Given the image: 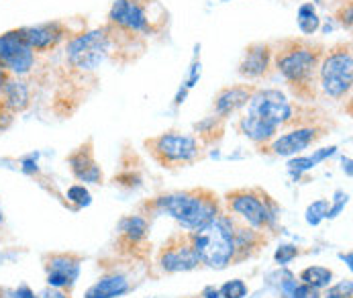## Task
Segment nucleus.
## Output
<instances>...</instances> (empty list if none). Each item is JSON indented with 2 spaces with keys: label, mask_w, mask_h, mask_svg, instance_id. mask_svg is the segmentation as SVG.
Instances as JSON below:
<instances>
[{
  "label": "nucleus",
  "mask_w": 353,
  "mask_h": 298,
  "mask_svg": "<svg viewBox=\"0 0 353 298\" xmlns=\"http://www.w3.org/2000/svg\"><path fill=\"white\" fill-rule=\"evenodd\" d=\"M296 108L278 88H255L239 119V131L255 146H268L282 127L294 123Z\"/></svg>",
  "instance_id": "f257e3e1"
},
{
  "label": "nucleus",
  "mask_w": 353,
  "mask_h": 298,
  "mask_svg": "<svg viewBox=\"0 0 353 298\" xmlns=\"http://www.w3.org/2000/svg\"><path fill=\"white\" fill-rule=\"evenodd\" d=\"M325 55V48L308 39H284L274 50V68L303 100H312L316 95V72Z\"/></svg>",
  "instance_id": "f03ea898"
},
{
  "label": "nucleus",
  "mask_w": 353,
  "mask_h": 298,
  "mask_svg": "<svg viewBox=\"0 0 353 298\" xmlns=\"http://www.w3.org/2000/svg\"><path fill=\"white\" fill-rule=\"evenodd\" d=\"M153 206H157V210L178 221L182 229H186L188 233L206 227L210 221H214L221 215V204H219L216 195L206 188L170 192V195L157 197L153 200Z\"/></svg>",
  "instance_id": "7ed1b4c3"
},
{
  "label": "nucleus",
  "mask_w": 353,
  "mask_h": 298,
  "mask_svg": "<svg viewBox=\"0 0 353 298\" xmlns=\"http://www.w3.org/2000/svg\"><path fill=\"white\" fill-rule=\"evenodd\" d=\"M168 23V10L157 0H114L108 25L129 37H150Z\"/></svg>",
  "instance_id": "20e7f679"
},
{
  "label": "nucleus",
  "mask_w": 353,
  "mask_h": 298,
  "mask_svg": "<svg viewBox=\"0 0 353 298\" xmlns=\"http://www.w3.org/2000/svg\"><path fill=\"white\" fill-rule=\"evenodd\" d=\"M188 239L208 268L223 270L235 264V217L221 212L206 227L190 231Z\"/></svg>",
  "instance_id": "39448f33"
},
{
  "label": "nucleus",
  "mask_w": 353,
  "mask_h": 298,
  "mask_svg": "<svg viewBox=\"0 0 353 298\" xmlns=\"http://www.w3.org/2000/svg\"><path fill=\"white\" fill-rule=\"evenodd\" d=\"M353 84V53L352 43H337L331 50H325V55L319 63L316 86L323 95L331 100H343L350 97Z\"/></svg>",
  "instance_id": "423d86ee"
},
{
  "label": "nucleus",
  "mask_w": 353,
  "mask_h": 298,
  "mask_svg": "<svg viewBox=\"0 0 353 298\" xmlns=\"http://www.w3.org/2000/svg\"><path fill=\"white\" fill-rule=\"evenodd\" d=\"M112 39L114 31L110 25L76 33L65 43V63L78 72H94L110 55Z\"/></svg>",
  "instance_id": "0eeeda50"
},
{
  "label": "nucleus",
  "mask_w": 353,
  "mask_h": 298,
  "mask_svg": "<svg viewBox=\"0 0 353 298\" xmlns=\"http://www.w3.org/2000/svg\"><path fill=\"white\" fill-rule=\"evenodd\" d=\"M227 206L233 217H239L248 227L265 231L274 225L278 206L259 188H239L227 195Z\"/></svg>",
  "instance_id": "6e6552de"
},
{
  "label": "nucleus",
  "mask_w": 353,
  "mask_h": 298,
  "mask_svg": "<svg viewBox=\"0 0 353 298\" xmlns=\"http://www.w3.org/2000/svg\"><path fill=\"white\" fill-rule=\"evenodd\" d=\"M153 159L163 168H180L196 161L201 157L202 148L196 137L180 133V131H165L145 141Z\"/></svg>",
  "instance_id": "1a4fd4ad"
},
{
  "label": "nucleus",
  "mask_w": 353,
  "mask_h": 298,
  "mask_svg": "<svg viewBox=\"0 0 353 298\" xmlns=\"http://www.w3.org/2000/svg\"><path fill=\"white\" fill-rule=\"evenodd\" d=\"M0 66L17 78H25L37 66V53L25 41L21 29H10L0 35Z\"/></svg>",
  "instance_id": "9d476101"
},
{
  "label": "nucleus",
  "mask_w": 353,
  "mask_h": 298,
  "mask_svg": "<svg viewBox=\"0 0 353 298\" xmlns=\"http://www.w3.org/2000/svg\"><path fill=\"white\" fill-rule=\"evenodd\" d=\"M159 266L168 274H178V272H190L201 264L199 253L194 251L188 233L186 235H174L159 251L157 257Z\"/></svg>",
  "instance_id": "9b49d317"
},
{
  "label": "nucleus",
  "mask_w": 353,
  "mask_h": 298,
  "mask_svg": "<svg viewBox=\"0 0 353 298\" xmlns=\"http://www.w3.org/2000/svg\"><path fill=\"white\" fill-rule=\"evenodd\" d=\"M323 135H325V129H321L319 125H301L280 137H274L268 146L261 148V151H268L272 155H282V157L296 155L310 146H314Z\"/></svg>",
  "instance_id": "f8f14e48"
},
{
  "label": "nucleus",
  "mask_w": 353,
  "mask_h": 298,
  "mask_svg": "<svg viewBox=\"0 0 353 298\" xmlns=\"http://www.w3.org/2000/svg\"><path fill=\"white\" fill-rule=\"evenodd\" d=\"M80 255L76 253H48L43 257L46 280L50 288H72L80 276Z\"/></svg>",
  "instance_id": "ddd939ff"
},
{
  "label": "nucleus",
  "mask_w": 353,
  "mask_h": 298,
  "mask_svg": "<svg viewBox=\"0 0 353 298\" xmlns=\"http://www.w3.org/2000/svg\"><path fill=\"white\" fill-rule=\"evenodd\" d=\"M21 31H23L25 41L31 46V50L35 53H48V51L55 50L70 35L65 23H61V21H50V23L31 25V27H21Z\"/></svg>",
  "instance_id": "4468645a"
},
{
  "label": "nucleus",
  "mask_w": 353,
  "mask_h": 298,
  "mask_svg": "<svg viewBox=\"0 0 353 298\" xmlns=\"http://www.w3.org/2000/svg\"><path fill=\"white\" fill-rule=\"evenodd\" d=\"M274 66V48L265 41H255L243 51V57L237 66V74L245 80H261L270 74Z\"/></svg>",
  "instance_id": "2eb2a0df"
},
{
  "label": "nucleus",
  "mask_w": 353,
  "mask_h": 298,
  "mask_svg": "<svg viewBox=\"0 0 353 298\" xmlns=\"http://www.w3.org/2000/svg\"><path fill=\"white\" fill-rule=\"evenodd\" d=\"M68 166L80 182H88V184H101L102 182V170L94 157L92 141H86L84 146L72 151L68 155Z\"/></svg>",
  "instance_id": "dca6fc26"
},
{
  "label": "nucleus",
  "mask_w": 353,
  "mask_h": 298,
  "mask_svg": "<svg viewBox=\"0 0 353 298\" xmlns=\"http://www.w3.org/2000/svg\"><path fill=\"white\" fill-rule=\"evenodd\" d=\"M253 92H255V86L253 84H235V86L223 88L214 97V115L225 121L233 112L241 110L248 104V100L252 99Z\"/></svg>",
  "instance_id": "f3484780"
},
{
  "label": "nucleus",
  "mask_w": 353,
  "mask_h": 298,
  "mask_svg": "<svg viewBox=\"0 0 353 298\" xmlns=\"http://www.w3.org/2000/svg\"><path fill=\"white\" fill-rule=\"evenodd\" d=\"M0 100L4 104V108L12 115H19L23 110L29 108L31 104V86L29 82H25V78H17L10 76L6 80V84L0 90Z\"/></svg>",
  "instance_id": "a211bd4d"
},
{
  "label": "nucleus",
  "mask_w": 353,
  "mask_h": 298,
  "mask_svg": "<svg viewBox=\"0 0 353 298\" xmlns=\"http://www.w3.org/2000/svg\"><path fill=\"white\" fill-rule=\"evenodd\" d=\"M263 244V231L248 227L245 223H237L235 219V264L255 255Z\"/></svg>",
  "instance_id": "6ab92c4d"
},
{
  "label": "nucleus",
  "mask_w": 353,
  "mask_h": 298,
  "mask_svg": "<svg viewBox=\"0 0 353 298\" xmlns=\"http://www.w3.org/2000/svg\"><path fill=\"white\" fill-rule=\"evenodd\" d=\"M129 280L123 274H108L86 290V298H119L129 292Z\"/></svg>",
  "instance_id": "aec40b11"
},
{
  "label": "nucleus",
  "mask_w": 353,
  "mask_h": 298,
  "mask_svg": "<svg viewBox=\"0 0 353 298\" xmlns=\"http://www.w3.org/2000/svg\"><path fill=\"white\" fill-rule=\"evenodd\" d=\"M119 231H121V237L129 244V246H137L145 239L148 231H150V223L145 217H139V215H131V217H125L119 225Z\"/></svg>",
  "instance_id": "412c9836"
},
{
  "label": "nucleus",
  "mask_w": 353,
  "mask_h": 298,
  "mask_svg": "<svg viewBox=\"0 0 353 298\" xmlns=\"http://www.w3.org/2000/svg\"><path fill=\"white\" fill-rule=\"evenodd\" d=\"M335 151H337V148H335V146H331V148L316 149L312 155H301V157H294V159H290V161H288V170H290V174H292V176H301L303 172L312 170V168H314L316 163H321L323 159L331 157Z\"/></svg>",
  "instance_id": "4be33fe9"
},
{
  "label": "nucleus",
  "mask_w": 353,
  "mask_h": 298,
  "mask_svg": "<svg viewBox=\"0 0 353 298\" xmlns=\"http://www.w3.org/2000/svg\"><path fill=\"white\" fill-rule=\"evenodd\" d=\"M299 278H301L303 284H308L312 288H325V286L331 284L333 272L329 268H325V266H310V268H306V270L301 272Z\"/></svg>",
  "instance_id": "5701e85b"
},
{
  "label": "nucleus",
  "mask_w": 353,
  "mask_h": 298,
  "mask_svg": "<svg viewBox=\"0 0 353 298\" xmlns=\"http://www.w3.org/2000/svg\"><path fill=\"white\" fill-rule=\"evenodd\" d=\"M296 19H299V29L303 31L306 37L314 35L319 31V27H321V19H319V14L314 10L312 2H306V4H303L299 8V17Z\"/></svg>",
  "instance_id": "b1692460"
},
{
  "label": "nucleus",
  "mask_w": 353,
  "mask_h": 298,
  "mask_svg": "<svg viewBox=\"0 0 353 298\" xmlns=\"http://www.w3.org/2000/svg\"><path fill=\"white\" fill-rule=\"evenodd\" d=\"M284 290L290 298H321L319 295V288H312L308 284H303V282H296V280H288L284 284Z\"/></svg>",
  "instance_id": "393cba45"
},
{
  "label": "nucleus",
  "mask_w": 353,
  "mask_h": 298,
  "mask_svg": "<svg viewBox=\"0 0 353 298\" xmlns=\"http://www.w3.org/2000/svg\"><path fill=\"white\" fill-rule=\"evenodd\" d=\"M327 210H329V200H314V202L306 208V223H308V225H319L323 219H327Z\"/></svg>",
  "instance_id": "a878e982"
},
{
  "label": "nucleus",
  "mask_w": 353,
  "mask_h": 298,
  "mask_svg": "<svg viewBox=\"0 0 353 298\" xmlns=\"http://www.w3.org/2000/svg\"><path fill=\"white\" fill-rule=\"evenodd\" d=\"M219 295L223 298H245L248 297V284L243 280H231L225 282L219 290Z\"/></svg>",
  "instance_id": "bb28decb"
},
{
  "label": "nucleus",
  "mask_w": 353,
  "mask_h": 298,
  "mask_svg": "<svg viewBox=\"0 0 353 298\" xmlns=\"http://www.w3.org/2000/svg\"><path fill=\"white\" fill-rule=\"evenodd\" d=\"M65 197H68L70 202H74L78 208L88 206V204H90V200H92L90 192L84 188V184H74V186H70V188H68V192H65Z\"/></svg>",
  "instance_id": "cd10ccee"
},
{
  "label": "nucleus",
  "mask_w": 353,
  "mask_h": 298,
  "mask_svg": "<svg viewBox=\"0 0 353 298\" xmlns=\"http://www.w3.org/2000/svg\"><path fill=\"white\" fill-rule=\"evenodd\" d=\"M352 290H353L352 280H343V282H339V284L331 286V288L325 292V297L323 298H352Z\"/></svg>",
  "instance_id": "c85d7f7f"
},
{
  "label": "nucleus",
  "mask_w": 353,
  "mask_h": 298,
  "mask_svg": "<svg viewBox=\"0 0 353 298\" xmlns=\"http://www.w3.org/2000/svg\"><path fill=\"white\" fill-rule=\"evenodd\" d=\"M299 255V248L296 246H280L278 251H276V255H274V259L280 264V266H286V264H290L294 257Z\"/></svg>",
  "instance_id": "c756f323"
},
{
  "label": "nucleus",
  "mask_w": 353,
  "mask_h": 298,
  "mask_svg": "<svg viewBox=\"0 0 353 298\" xmlns=\"http://www.w3.org/2000/svg\"><path fill=\"white\" fill-rule=\"evenodd\" d=\"M23 172H27V174H35V172H39V166H37V155L33 153V155H27V157H23Z\"/></svg>",
  "instance_id": "7c9ffc66"
},
{
  "label": "nucleus",
  "mask_w": 353,
  "mask_h": 298,
  "mask_svg": "<svg viewBox=\"0 0 353 298\" xmlns=\"http://www.w3.org/2000/svg\"><path fill=\"white\" fill-rule=\"evenodd\" d=\"M12 119H14V115H12V112H8V110L4 108L2 100H0V131L8 129V127H10V123H12Z\"/></svg>",
  "instance_id": "2f4dec72"
},
{
  "label": "nucleus",
  "mask_w": 353,
  "mask_h": 298,
  "mask_svg": "<svg viewBox=\"0 0 353 298\" xmlns=\"http://www.w3.org/2000/svg\"><path fill=\"white\" fill-rule=\"evenodd\" d=\"M10 298H39V297H35V292H33L27 284H23V286H19V288L10 290Z\"/></svg>",
  "instance_id": "473e14b6"
},
{
  "label": "nucleus",
  "mask_w": 353,
  "mask_h": 298,
  "mask_svg": "<svg viewBox=\"0 0 353 298\" xmlns=\"http://www.w3.org/2000/svg\"><path fill=\"white\" fill-rule=\"evenodd\" d=\"M39 298H72L68 292H63V290H59V288H48V290H43Z\"/></svg>",
  "instance_id": "72a5a7b5"
},
{
  "label": "nucleus",
  "mask_w": 353,
  "mask_h": 298,
  "mask_svg": "<svg viewBox=\"0 0 353 298\" xmlns=\"http://www.w3.org/2000/svg\"><path fill=\"white\" fill-rule=\"evenodd\" d=\"M202 297H204V298H221V295H219V290H216V288L208 286V288H204Z\"/></svg>",
  "instance_id": "f704fd0d"
},
{
  "label": "nucleus",
  "mask_w": 353,
  "mask_h": 298,
  "mask_svg": "<svg viewBox=\"0 0 353 298\" xmlns=\"http://www.w3.org/2000/svg\"><path fill=\"white\" fill-rule=\"evenodd\" d=\"M8 78H10V74H8V72H6V70L0 66V90H2V86L6 84V80H8Z\"/></svg>",
  "instance_id": "c9c22d12"
},
{
  "label": "nucleus",
  "mask_w": 353,
  "mask_h": 298,
  "mask_svg": "<svg viewBox=\"0 0 353 298\" xmlns=\"http://www.w3.org/2000/svg\"><path fill=\"white\" fill-rule=\"evenodd\" d=\"M343 170H347V176H352V159L343 157Z\"/></svg>",
  "instance_id": "e433bc0d"
},
{
  "label": "nucleus",
  "mask_w": 353,
  "mask_h": 298,
  "mask_svg": "<svg viewBox=\"0 0 353 298\" xmlns=\"http://www.w3.org/2000/svg\"><path fill=\"white\" fill-rule=\"evenodd\" d=\"M341 257H343V259L347 261V266L352 268V253H347V255H343V253H341Z\"/></svg>",
  "instance_id": "4c0bfd02"
},
{
  "label": "nucleus",
  "mask_w": 353,
  "mask_h": 298,
  "mask_svg": "<svg viewBox=\"0 0 353 298\" xmlns=\"http://www.w3.org/2000/svg\"><path fill=\"white\" fill-rule=\"evenodd\" d=\"M4 223V212H2V206H0V225Z\"/></svg>",
  "instance_id": "58836bf2"
}]
</instances>
